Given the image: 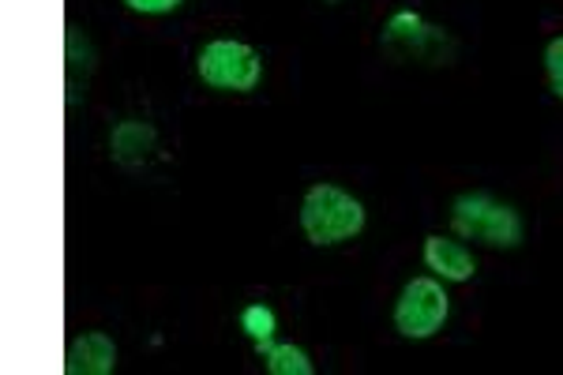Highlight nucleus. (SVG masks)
<instances>
[{
    "label": "nucleus",
    "instance_id": "f257e3e1",
    "mask_svg": "<svg viewBox=\"0 0 563 375\" xmlns=\"http://www.w3.org/2000/svg\"><path fill=\"white\" fill-rule=\"evenodd\" d=\"M301 230L316 249H334V244H346L365 230V207L350 191L316 185L301 199Z\"/></svg>",
    "mask_w": 563,
    "mask_h": 375
},
{
    "label": "nucleus",
    "instance_id": "f03ea898",
    "mask_svg": "<svg viewBox=\"0 0 563 375\" xmlns=\"http://www.w3.org/2000/svg\"><path fill=\"white\" fill-rule=\"evenodd\" d=\"M451 230L462 241H481L488 249H519L522 244L519 210L485 196V191H466L451 203Z\"/></svg>",
    "mask_w": 563,
    "mask_h": 375
},
{
    "label": "nucleus",
    "instance_id": "7ed1b4c3",
    "mask_svg": "<svg viewBox=\"0 0 563 375\" xmlns=\"http://www.w3.org/2000/svg\"><path fill=\"white\" fill-rule=\"evenodd\" d=\"M196 71L207 87L230 90V95H249V90H256L263 79V57L244 42L218 38L199 49Z\"/></svg>",
    "mask_w": 563,
    "mask_h": 375
},
{
    "label": "nucleus",
    "instance_id": "20e7f679",
    "mask_svg": "<svg viewBox=\"0 0 563 375\" xmlns=\"http://www.w3.org/2000/svg\"><path fill=\"white\" fill-rule=\"evenodd\" d=\"M384 49L395 60H421V64H451L455 42L443 26L424 23L417 12H395L384 26Z\"/></svg>",
    "mask_w": 563,
    "mask_h": 375
},
{
    "label": "nucleus",
    "instance_id": "39448f33",
    "mask_svg": "<svg viewBox=\"0 0 563 375\" xmlns=\"http://www.w3.org/2000/svg\"><path fill=\"white\" fill-rule=\"evenodd\" d=\"M448 293H443L435 278L406 282L395 300V331L402 338H413V342L432 338L443 327V319H448Z\"/></svg>",
    "mask_w": 563,
    "mask_h": 375
},
{
    "label": "nucleus",
    "instance_id": "423d86ee",
    "mask_svg": "<svg viewBox=\"0 0 563 375\" xmlns=\"http://www.w3.org/2000/svg\"><path fill=\"white\" fill-rule=\"evenodd\" d=\"M117 368V345L102 331H87L71 338L65 350V372L68 375H109Z\"/></svg>",
    "mask_w": 563,
    "mask_h": 375
},
{
    "label": "nucleus",
    "instance_id": "0eeeda50",
    "mask_svg": "<svg viewBox=\"0 0 563 375\" xmlns=\"http://www.w3.org/2000/svg\"><path fill=\"white\" fill-rule=\"evenodd\" d=\"M424 267L443 282H470L477 274L474 252L448 236H424Z\"/></svg>",
    "mask_w": 563,
    "mask_h": 375
},
{
    "label": "nucleus",
    "instance_id": "6e6552de",
    "mask_svg": "<svg viewBox=\"0 0 563 375\" xmlns=\"http://www.w3.org/2000/svg\"><path fill=\"white\" fill-rule=\"evenodd\" d=\"M154 143H158V132L147 121H121L109 135V154H113L117 166L140 169L154 154Z\"/></svg>",
    "mask_w": 563,
    "mask_h": 375
},
{
    "label": "nucleus",
    "instance_id": "1a4fd4ad",
    "mask_svg": "<svg viewBox=\"0 0 563 375\" xmlns=\"http://www.w3.org/2000/svg\"><path fill=\"white\" fill-rule=\"evenodd\" d=\"M256 353L263 356L271 375H312L316 372L312 356H308L301 345H275L267 338V342H256Z\"/></svg>",
    "mask_w": 563,
    "mask_h": 375
},
{
    "label": "nucleus",
    "instance_id": "9d476101",
    "mask_svg": "<svg viewBox=\"0 0 563 375\" xmlns=\"http://www.w3.org/2000/svg\"><path fill=\"white\" fill-rule=\"evenodd\" d=\"M241 331L249 334L252 342H267V338L278 331V319L267 305H249L241 312Z\"/></svg>",
    "mask_w": 563,
    "mask_h": 375
},
{
    "label": "nucleus",
    "instance_id": "9b49d317",
    "mask_svg": "<svg viewBox=\"0 0 563 375\" xmlns=\"http://www.w3.org/2000/svg\"><path fill=\"white\" fill-rule=\"evenodd\" d=\"M544 71H549L552 95L563 98V34L560 38H552L549 49H544Z\"/></svg>",
    "mask_w": 563,
    "mask_h": 375
},
{
    "label": "nucleus",
    "instance_id": "f8f14e48",
    "mask_svg": "<svg viewBox=\"0 0 563 375\" xmlns=\"http://www.w3.org/2000/svg\"><path fill=\"white\" fill-rule=\"evenodd\" d=\"M124 4H129L132 12H143V15H166V12H174V8L185 4V0H124Z\"/></svg>",
    "mask_w": 563,
    "mask_h": 375
},
{
    "label": "nucleus",
    "instance_id": "ddd939ff",
    "mask_svg": "<svg viewBox=\"0 0 563 375\" xmlns=\"http://www.w3.org/2000/svg\"><path fill=\"white\" fill-rule=\"evenodd\" d=\"M323 4H342V0H323Z\"/></svg>",
    "mask_w": 563,
    "mask_h": 375
}]
</instances>
